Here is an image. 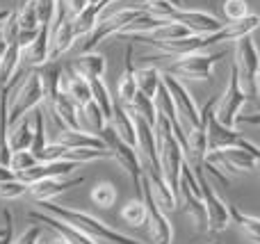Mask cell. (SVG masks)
Returning <instances> with one entry per match:
<instances>
[{"mask_svg": "<svg viewBox=\"0 0 260 244\" xmlns=\"http://www.w3.org/2000/svg\"><path fill=\"white\" fill-rule=\"evenodd\" d=\"M30 192V185H27L25 181H21V178H12V181H3L0 183V199H21L23 194H27Z\"/></svg>", "mask_w": 260, "mask_h": 244, "instance_id": "cell-38", "label": "cell"}, {"mask_svg": "<svg viewBox=\"0 0 260 244\" xmlns=\"http://www.w3.org/2000/svg\"><path fill=\"white\" fill-rule=\"evenodd\" d=\"M142 14H146L144 7H130V9H121V12H114L112 16H108V18H99L96 27L91 30V34H87V41L82 44V53H91V50L103 39H108L110 34H121L130 23H133L135 18H139Z\"/></svg>", "mask_w": 260, "mask_h": 244, "instance_id": "cell-9", "label": "cell"}, {"mask_svg": "<svg viewBox=\"0 0 260 244\" xmlns=\"http://www.w3.org/2000/svg\"><path fill=\"white\" fill-rule=\"evenodd\" d=\"M221 12H224V18L229 23L242 21V18L249 16V3L247 0H224L221 3Z\"/></svg>", "mask_w": 260, "mask_h": 244, "instance_id": "cell-37", "label": "cell"}, {"mask_svg": "<svg viewBox=\"0 0 260 244\" xmlns=\"http://www.w3.org/2000/svg\"><path fill=\"white\" fill-rule=\"evenodd\" d=\"M12 178H16V171H14L9 164L0 162V183H3V181H12Z\"/></svg>", "mask_w": 260, "mask_h": 244, "instance_id": "cell-44", "label": "cell"}, {"mask_svg": "<svg viewBox=\"0 0 260 244\" xmlns=\"http://www.w3.org/2000/svg\"><path fill=\"white\" fill-rule=\"evenodd\" d=\"M9 14H12V12H9V9H0V25H3V23L9 18Z\"/></svg>", "mask_w": 260, "mask_h": 244, "instance_id": "cell-47", "label": "cell"}, {"mask_svg": "<svg viewBox=\"0 0 260 244\" xmlns=\"http://www.w3.org/2000/svg\"><path fill=\"white\" fill-rule=\"evenodd\" d=\"M59 144L69 146V149H101V151H108L105 146L103 137L101 135H94V132H87L85 128H62L57 137Z\"/></svg>", "mask_w": 260, "mask_h": 244, "instance_id": "cell-20", "label": "cell"}, {"mask_svg": "<svg viewBox=\"0 0 260 244\" xmlns=\"http://www.w3.org/2000/svg\"><path fill=\"white\" fill-rule=\"evenodd\" d=\"M71 66H73V71L80 73L82 78L91 80V78H101L105 73V57L103 55H96V53H82Z\"/></svg>", "mask_w": 260, "mask_h": 244, "instance_id": "cell-27", "label": "cell"}, {"mask_svg": "<svg viewBox=\"0 0 260 244\" xmlns=\"http://www.w3.org/2000/svg\"><path fill=\"white\" fill-rule=\"evenodd\" d=\"M194 173L199 178V185H201V194H203V203H206V217H208V233H221L229 228L231 224V208L221 201V196L215 192V187L210 185V181L203 173V164L201 167H192Z\"/></svg>", "mask_w": 260, "mask_h": 244, "instance_id": "cell-5", "label": "cell"}, {"mask_svg": "<svg viewBox=\"0 0 260 244\" xmlns=\"http://www.w3.org/2000/svg\"><path fill=\"white\" fill-rule=\"evenodd\" d=\"M55 244H71V242H67V240H64V237H62V240H57Z\"/></svg>", "mask_w": 260, "mask_h": 244, "instance_id": "cell-49", "label": "cell"}, {"mask_svg": "<svg viewBox=\"0 0 260 244\" xmlns=\"http://www.w3.org/2000/svg\"><path fill=\"white\" fill-rule=\"evenodd\" d=\"M256 87H258V98H260V71H258V78H256Z\"/></svg>", "mask_w": 260, "mask_h": 244, "instance_id": "cell-48", "label": "cell"}, {"mask_svg": "<svg viewBox=\"0 0 260 244\" xmlns=\"http://www.w3.org/2000/svg\"><path fill=\"white\" fill-rule=\"evenodd\" d=\"M76 27H73V21H62L53 32H50V55H48V62H55L59 59L69 48L71 44L76 41Z\"/></svg>", "mask_w": 260, "mask_h": 244, "instance_id": "cell-22", "label": "cell"}, {"mask_svg": "<svg viewBox=\"0 0 260 244\" xmlns=\"http://www.w3.org/2000/svg\"><path fill=\"white\" fill-rule=\"evenodd\" d=\"M258 27H260V16L258 14H249V16L242 18V21L226 23L221 30L208 34V39H210V46L219 44V41H235V39H242V37H247V34H253Z\"/></svg>", "mask_w": 260, "mask_h": 244, "instance_id": "cell-19", "label": "cell"}, {"mask_svg": "<svg viewBox=\"0 0 260 244\" xmlns=\"http://www.w3.org/2000/svg\"><path fill=\"white\" fill-rule=\"evenodd\" d=\"M23 53H25V59L32 64V66H41V64L48 62V55H50V25H41L37 39L32 41Z\"/></svg>", "mask_w": 260, "mask_h": 244, "instance_id": "cell-24", "label": "cell"}, {"mask_svg": "<svg viewBox=\"0 0 260 244\" xmlns=\"http://www.w3.org/2000/svg\"><path fill=\"white\" fill-rule=\"evenodd\" d=\"M99 135L103 137V142H105V146H108V151L112 153V158L117 160V162L130 173V178H133V185H135V190H137V194H142L144 167H142V162H139L137 149H135V146H130L128 142H123L121 137H119V132L112 128V123H105L103 130H101Z\"/></svg>", "mask_w": 260, "mask_h": 244, "instance_id": "cell-4", "label": "cell"}, {"mask_svg": "<svg viewBox=\"0 0 260 244\" xmlns=\"http://www.w3.org/2000/svg\"><path fill=\"white\" fill-rule=\"evenodd\" d=\"M39 237H41V226H32L12 244H39Z\"/></svg>", "mask_w": 260, "mask_h": 244, "instance_id": "cell-42", "label": "cell"}, {"mask_svg": "<svg viewBox=\"0 0 260 244\" xmlns=\"http://www.w3.org/2000/svg\"><path fill=\"white\" fill-rule=\"evenodd\" d=\"M160 85H162V73L157 71L155 66H144L137 71V87H139V91H144L146 96L155 98Z\"/></svg>", "mask_w": 260, "mask_h": 244, "instance_id": "cell-32", "label": "cell"}, {"mask_svg": "<svg viewBox=\"0 0 260 244\" xmlns=\"http://www.w3.org/2000/svg\"><path fill=\"white\" fill-rule=\"evenodd\" d=\"M121 219L128 224V226H142L144 222H148V210L144 201H130L126 203V208L121 210Z\"/></svg>", "mask_w": 260, "mask_h": 244, "instance_id": "cell-34", "label": "cell"}, {"mask_svg": "<svg viewBox=\"0 0 260 244\" xmlns=\"http://www.w3.org/2000/svg\"><path fill=\"white\" fill-rule=\"evenodd\" d=\"M82 183H85V176H76V178H69V176L41 178V181L30 183V194L35 196L37 201H50V199H55L57 194H64L67 190L82 185Z\"/></svg>", "mask_w": 260, "mask_h": 244, "instance_id": "cell-17", "label": "cell"}, {"mask_svg": "<svg viewBox=\"0 0 260 244\" xmlns=\"http://www.w3.org/2000/svg\"><path fill=\"white\" fill-rule=\"evenodd\" d=\"M69 3V12L73 14V16H78L80 12H85L87 7L91 5V0H67Z\"/></svg>", "mask_w": 260, "mask_h": 244, "instance_id": "cell-43", "label": "cell"}, {"mask_svg": "<svg viewBox=\"0 0 260 244\" xmlns=\"http://www.w3.org/2000/svg\"><path fill=\"white\" fill-rule=\"evenodd\" d=\"M35 164H39V158H37V155L27 149V151H14L9 167H12L14 171H16V176H18V173H23L25 169L35 167Z\"/></svg>", "mask_w": 260, "mask_h": 244, "instance_id": "cell-40", "label": "cell"}, {"mask_svg": "<svg viewBox=\"0 0 260 244\" xmlns=\"http://www.w3.org/2000/svg\"><path fill=\"white\" fill-rule=\"evenodd\" d=\"M37 12H39L41 25H53L55 12H57V0H37Z\"/></svg>", "mask_w": 260, "mask_h": 244, "instance_id": "cell-41", "label": "cell"}, {"mask_svg": "<svg viewBox=\"0 0 260 244\" xmlns=\"http://www.w3.org/2000/svg\"><path fill=\"white\" fill-rule=\"evenodd\" d=\"M39 205L46 213L64 219L67 224L80 228V231H85L87 235H91V237H103L105 242H112V244H142V242L133 240V237L123 235V233L114 231V228H110L108 224H103L101 219L91 217V215H87V213H80V210L64 208V205H57V203H53V201H39Z\"/></svg>", "mask_w": 260, "mask_h": 244, "instance_id": "cell-2", "label": "cell"}, {"mask_svg": "<svg viewBox=\"0 0 260 244\" xmlns=\"http://www.w3.org/2000/svg\"><path fill=\"white\" fill-rule=\"evenodd\" d=\"M18 30L21 32H37L41 27L39 12H37V0H25L21 5V9L16 12Z\"/></svg>", "mask_w": 260, "mask_h": 244, "instance_id": "cell-31", "label": "cell"}, {"mask_svg": "<svg viewBox=\"0 0 260 244\" xmlns=\"http://www.w3.org/2000/svg\"><path fill=\"white\" fill-rule=\"evenodd\" d=\"M27 219H30V222H37V224H46V226L53 228L59 237H64V240L71 242V244H96L94 237L87 235L85 231L71 226V224H67L64 219L55 217V215L46 213V210L44 213H41V210H30V213H27Z\"/></svg>", "mask_w": 260, "mask_h": 244, "instance_id": "cell-15", "label": "cell"}, {"mask_svg": "<svg viewBox=\"0 0 260 244\" xmlns=\"http://www.w3.org/2000/svg\"><path fill=\"white\" fill-rule=\"evenodd\" d=\"M226 57V50L219 53H189L183 57H176V62L171 64L167 71L174 73L180 78H189V80H210L212 78V66H215L219 59Z\"/></svg>", "mask_w": 260, "mask_h": 244, "instance_id": "cell-8", "label": "cell"}, {"mask_svg": "<svg viewBox=\"0 0 260 244\" xmlns=\"http://www.w3.org/2000/svg\"><path fill=\"white\" fill-rule=\"evenodd\" d=\"M80 110H82V114H85V119L80 117L82 119V126H85V121H87L96 132L103 130V126L108 121H105V114H103V110L99 108V103H96V100H91L89 105H85V108H80Z\"/></svg>", "mask_w": 260, "mask_h": 244, "instance_id": "cell-39", "label": "cell"}, {"mask_svg": "<svg viewBox=\"0 0 260 244\" xmlns=\"http://www.w3.org/2000/svg\"><path fill=\"white\" fill-rule=\"evenodd\" d=\"M119 100L121 103H130V100L135 98V94H137V71H135V62H133V46H128L126 48V59H123V73L121 78H119Z\"/></svg>", "mask_w": 260, "mask_h": 244, "instance_id": "cell-23", "label": "cell"}, {"mask_svg": "<svg viewBox=\"0 0 260 244\" xmlns=\"http://www.w3.org/2000/svg\"><path fill=\"white\" fill-rule=\"evenodd\" d=\"M235 66L240 71V82H242L247 98L258 96L256 78L260 71V53L256 48V41L251 39V34L238 39V50H235Z\"/></svg>", "mask_w": 260, "mask_h": 244, "instance_id": "cell-7", "label": "cell"}, {"mask_svg": "<svg viewBox=\"0 0 260 244\" xmlns=\"http://www.w3.org/2000/svg\"><path fill=\"white\" fill-rule=\"evenodd\" d=\"M46 98L44 91V78H41V71H30L25 78H23L21 87L16 89L12 98V105H9V128L16 126L23 117H27L30 112H35L39 108V103Z\"/></svg>", "mask_w": 260, "mask_h": 244, "instance_id": "cell-3", "label": "cell"}, {"mask_svg": "<svg viewBox=\"0 0 260 244\" xmlns=\"http://www.w3.org/2000/svg\"><path fill=\"white\" fill-rule=\"evenodd\" d=\"M180 199L185 203V210L197 219V224H201L203 228L208 226V217H206V203H203V194L194 192L192 187L187 185L185 178H180Z\"/></svg>", "mask_w": 260, "mask_h": 244, "instance_id": "cell-25", "label": "cell"}, {"mask_svg": "<svg viewBox=\"0 0 260 244\" xmlns=\"http://www.w3.org/2000/svg\"><path fill=\"white\" fill-rule=\"evenodd\" d=\"M240 123H249V126H260V112L258 114H240Z\"/></svg>", "mask_w": 260, "mask_h": 244, "instance_id": "cell-45", "label": "cell"}, {"mask_svg": "<svg viewBox=\"0 0 260 244\" xmlns=\"http://www.w3.org/2000/svg\"><path fill=\"white\" fill-rule=\"evenodd\" d=\"M244 100H247V91H244L242 82H240V71H238V66H235V62H233L231 64L229 87H226L224 96L217 100V108H215L217 121L224 123V126H229V128H235Z\"/></svg>", "mask_w": 260, "mask_h": 244, "instance_id": "cell-6", "label": "cell"}, {"mask_svg": "<svg viewBox=\"0 0 260 244\" xmlns=\"http://www.w3.org/2000/svg\"><path fill=\"white\" fill-rule=\"evenodd\" d=\"M110 123H112V128L119 132V137H121L123 142H128L130 146L137 149V128H135V119H133V114H130L126 103H121V100L114 103V112H112Z\"/></svg>", "mask_w": 260, "mask_h": 244, "instance_id": "cell-21", "label": "cell"}, {"mask_svg": "<svg viewBox=\"0 0 260 244\" xmlns=\"http://www.w3.org/2000/svg\"><path fill=\"white\" fill-rule=\"evenodd\" d=\"M162 82H165V87L171 91V96H174L176 105H178V112L192 123V128L201 126V112H199V108H197V100H194V96L185 89L183 82L169 71L162 73Z\"/></svg>", "mask_w": 260, "mask_h": 244, "instance_id": "cell-14", "label": "cell"}, {"mask_svg": "<svg viewBox=\"0 0 260 244\" xmlns=\"http://www.w3.org/2000/svg\"><path fill=\"white\" fill-rule=\"evenodd\" d=\"M35 117H32V121H35V140H32V146H30V151L39 158L41 155V151L46 149V128H44V112H41L39 108L35 110ZM41 162V160H39Z\"/></svg>", "mask_w": 260, "mask_h": 244, "instance_id": "cell-36", "label": "cell"}, {"mask_svg": "<svg viewBox=\"0 0 260 244\" xmlns=\"http://www.w3.org/2000/svg\"><path fill=\"white\" fill-rule=\"evenodd\" d=\"M169 21H176V23H183L192 34H212V32L221 30L226 23H221L217 16L208 12H199V9H183V7H176L174 12L169 14Z\"/></svg>", "mask_w": 260, "mask_h": 244, "instance_id": "cell-12", "label": "cell"}, {"mask_svg": "<svg viewBox=\"0 0 260 244\" xmlns=\"http://www.w3.org/2000/svg\"><path fill=\"white\" fill-rule=\"evenodd\" d=\"M89 85H91V94H94V100L99 103V108L103 110L105 121L110 123V119H112V112H114V103H112V98H110V91H108V87H105L103 78H91Z\"/></svg>", "mask_w": 260, "mask_h": 244, "instance_id": "cell-33", "label": "cell"}, {"mask_svg": "<svg viewBox=\"0 0 260 244\" xmlns=\"http://www.w3.org/2000/svg\"><path fill=\"white\" fill-rule=\"evenodd\" d=\"M148 46H155L160 53L169 55V57H183L189 53H199V50H206L210 46V39L201 34H187L180 37V39H167V41H148Z\"/></svg>", "mask_w": 260, "mask_h": 244, "instance_id": "cell-16", "label": "cell"}, {"mask_svg": "<svg viewBox=\"0 0 260 244\" xmlns=\"http://www.w3.org/2000/svg\"><path fill=\"white\" fill-rule=\"evenodd\" d=\"M7 48H9V41L5 39V32H3V25H0V59L5 57V53H7Z\"/></svg>", "mask_w": 260, "mask_h": 244, "instance_id": "cell-46", "label": "cell"}, {"mask_svg": "<svg viewBox=\"0 0 260 244\" xmlns=\"http://www.w3.org/2000/svg\"><path fill=\"white\" fill-rule=\"evenodd\" d=\"M35 140V121H30V117H23L16 126L9 128V149L14 151H27Z\"/></svg>", "mask_w": 260, "mask_h": 244, "instance_id": "cell-26", "label": "cell"}, {"mask_svg": "<svg viewBox=\"0 0 260 244\" xmlns=\"http://www.w3.org/2000/svg\"><path fill=\"white\" fill-rule=\"evenodd\" d=\"M206 160L215 167L229 169V171H251V169L258 167L256 158L242 146H226V149L208 151Z\"/></svg>", "mask_w": 260, "mask_h": 244, "instance_id": "cell-11", "label": "cell"}, {"mask_svg": "<svg viewBox=\"0 0 260 244\" xmlns=\"http://www.w3.org/2000/svg\"><path fill=\"white\" fill-rule=\"evenodd\" d=\"M91 201L101 208H110L117 201V187L112 183H96V187L91 190Z\"/></svg>", "mask_w": 260, "mask_h": 244, "instance_id": "cell-35", "label": "cell"}, {"mask_svg": "<svg viewBox=\"0 0 260 244\" xmlns=\"http://www.w3.org/2000/svg\"><path fill=\"white\" fill-rule=\"evenodd\" d=\"M142 196H144V203H146V210H148V226H151L153 242L171 244V240H174V228H171L169 219H167V215H165V208L160 205L155 192H153V185H151V181H148V176H144V181H142Z\"/></svg>", "mask_w": 260, "mask_h": 244, "instance_id": "cell-10", "label": "cell"}, {"mask_svg": "<svg viewBox=\"0 0 260 244\" xmlns=\"http://www.w3.org/2000/svg\"><path fill=\"white\" fill-rule=\"evenodd\" d=\"M78 167H80V162H76V160H50V162H39V164H35V167L25 169L23 173H18V178L30 185V183L41 181V178L71 176Z\"/></svg>", "mask_w": 260, "mask_h": 244, "instance_id": "cell-18", "label": "cell"}, {"mask_svg": "<svg viewBox=\"0 0 260 244\" xmlns=\"http://www.w3.org/2000/svg\"><path fill=\"white\" fill-rule=\"evenodd\" d=\"M231 219H233L235 224L240 226V231L247 235L249 242L253 244H260V219L258 217H251V215L242 213L240 208H235V205H231Z\"/></svg>", "mask_w": 260, "mask_h": 244, "instance_id": "cell-30", "label": "cell"}, {"mask_svg": "<svg viewBox=\"0 0 260 244\" xmlns=\"http://www.w3.org/2000/svg\"><path fill=\"white\" fill-rule=\"evenodd\" d=\"M21 55H23V48L18 44V39L9 41V48L5 53V57L0 59V85H9L14 78V71H16L18 62H21Z\"/></svg>", "mask_w": 260, "mask_h": 244, "instance_id": "cell-29", "label": "cell"}, {"mask_svg": "<svg viewBox=\"0 0 260 244\" xmlns=\"http://www.w3.org/2000/svg\"><path fill=\"white\" fill-rule=\"evenodd\" d=\"M212 244H221V242H212Z\"/></svg>", "mask_w": 260, "mask_h": 244, "instance_id": "cell-50", "label": "cell"}, {"mask_svg": "<svg viewBox=\"0 0 260 244\" xmlns=\"http://www.w3.org/2000/svg\"><path fill=\"white\" fill-rule=\"evenodd\" d=\"M128 110L130 112H135V114H139V117H144L153 128H157V117H160V112H157L155 98H151V96H146L144 91L137 89L135 98L128 103Z\"/></svg>", "mask_w": 260, "mask_h": 244, "instance_id": "cell-28", "label": "cell"}, {"mask_svg": "<svg viewBox=\"0 0 260 244\" xmlns=\"http://www.w3.org/2000/svg\"><path fill=\"white\" fill-rule=\"evenodd\" d=\"M215 108H217V100H208L206 110H203L206 121H208V151L226 149V146H238V142L242 135H240L235 128H229V126L217 121Z\"/></svg>", "mask_w": 260, "mask_h": 244, "instance_id": "cell-13", "label": "cell"}, {"mask_svg": "<svg viewBox=\"0 0 260 244\" xmlns=\"http://www.w3.org/2000/svg\"><path fill=\"white\" fill-rule=\"evenodd\" d=\"M44 244H48V242H44Z\"/></svg>", "mask_w": 260, "mask_h": 244, "instance_id": "cell-51", "label": "cell"}, {"mask_svg": "<svg viewBox=\"0 0 260 244\" xmlns=\"http://www.w3.org/2000/svg\"><path fill=\"white\" fill-rule=\"evenodd\" d=\"M157 140H160V160H162V173L165 181L169 185V190L174 192L176 201L180 199V171H183V162H185V149L178 142V137L174 135L169 119L165 114L157 117Z\"/></svg>", "mask_w": 260, "mask_h": 244, "instance_id": "cell-1", "label": "cell"}]
</instances>
